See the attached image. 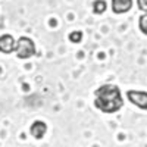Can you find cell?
Masks as SVG:
<instances>
[{"mask_svg": "<svg viewBox=\"0 0 147 147\" xmlns=\"http://www.w3.org/2000/svg\"><path fill=\"white\" fill-rule=\"evenodd\" d=\"M94 106L103 113H115L124 106L121 90L113 84H105L96 90Z\"/></svg>", "mask_w": 147, "mask_h": 147, "instance_id": "1", "label": "cell"}, {"mask_svg": "<svg viewBox=\"0 0 147 147\" xmlns=\"http://www.w3.org/2000/svg\"><path fill=\"white\" fill-rule=\"evenodd\" d=\"M15 53L19 59H30L35 55V44L30 37H21L15 41Z\"/></svg>", "mask_w": 147, "mask_h": 147, "instance_id": "2", "label": "cell"}, {"mask_svg": "<svg viewBox=\"0 0 147 147\" xmlns=\"http://www.w3.org/2000/svg\"><path fill=\"white\" fill-rule=\"evenodd\" d=\"M128 100L131 103H134L136 106H138L140 109H146L147 107V94L146 91H138V90H129L127 93Z\"/></svg>", "mask_w": 147, "mask_h": 147, "instance_id": "3", "label": "cell"}, {"mask_svg": "<svg viewBox=\"0 0 147 147\" xmlns=\"http://www.w3.org/2000/svg\"><path fill=\"white\" fill-rule=\"evenodd\" d=\"M15 49V38L10 34L0 35V52L2 53H12Z\"/></svg>", "mask_w": 147, "mask_h": 147, "instance_id": "4", "label": "cell"}, {"mask_svg": "<svg viewBox=\"0 0 147 147\" xmlns=\"http://www.w3.org/2000/svg\"><path fill=\"white\" fill-rule=\"evenodd\" d=\"M30 132H31V136L37 140H41L44 136H46V132H47V125H46V122L43 121H35L32 122V125L30 128Z\"/></svg>", "mask_w": 147, "mask_h": 147, "instance_id": "5", "label": "cell"}, {"mask_svg": "<svg viewBox=\"0 0 147 147\" xmlns=\"http://www.w3.org/2000/svg\"><path fill=\"white\" fill-rule=\"evenodd\" d=\"M132 7V0H112V10L115 13H125Z\"/></svg>", "mask_w": 147, "mask_h": 147, "instance_id": "6", "label": "cell"}, {"mask_svg": "<svg viewBox=\"0 0 147 147\" xmlns=\"http://www.w3.org/2000/svg\"><path fill=\"white\" fill-rule=\"evenodd\" d=\"M106 9H107V3L105 2V0H96V2L93 3V12H94L96 15L105 13Z\"/></svg>", "mask_w": 147, "mask_h": 147, "instance_id": "7", "label": "cell"}, {"mask_svg": "<svg viewBox=\"0 0 147 147\" xmlns=\"http://www.w3.org/2000/svg\"><path fill=\"white\" fill-rule=\"evenodd\" d=\"M69 41H72V43H81L82 41V32L81 31H72L69 34Z\"/></svg>", "mask_w": 147, "mask_h": 147, "instance_id": "8", "label": "cell"}, {"mask_svg": "<svg viewBox=\"0 0 147 147\" xmlns=\"http://www.w3.org/2000/svg\"><path fill=\"white\" fill-rule=\"evenodd\" d=\"M138 27H140V30H141V32H143V34H147V15H146V13L140 16Z\"/></svg>", "mask_w": 147, "mask_h": 147, "instance_id": "9", "label": "cell"}, {"mask_svg": "<svg viewBox=\"0 0 147 147\" xmlns=\"http://www.w3.org/2000/svg\"><path fill=\"white\" fill-rule=\"evenodd\" d=\"M137 3H138V7H140L143 12L147 10V0H137Z\"/></svg>", "mask_w": 147, "mask_h": 147, "instance_id": "10", "label": "cell"}]
</instances>
